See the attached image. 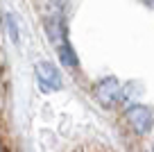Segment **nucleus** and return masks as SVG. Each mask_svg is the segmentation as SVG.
<instances>
[{
  "mask_svg": "<svg viewBox=\"0 0 154 152\" xmlns=\"http://www.w3.org/2000/svg\"><path fill=\"white\" fill-rule=\"evenodd\" d=\"M75 152H109V150H102V147H82V150H75Z\"/></svg>",
  "mask_w": 154,
  "mask_h": 152,
  "instance_id": "5",
  "label": "nucleus"
},
{
  "mask_svg": "<svg viewBox=\"0 0 154 152\" xmlns=\"http://www.w3.org/2000/svg\"><path fill=\"white\" fill-rule=\"evenodd\" d=\"M97 98H100L102 105L106 107H113L116 105V100L120 98V86H118V82L116 80H104L100 86H97Z\"/></svg>",
  "mask_w": 154,
  "mask_h": 152,
  "instance_id": "2",
  "label": "nucleus"
},
{
  "mask_svg": "<svg viewBox=\"0 0 154 152\" xmlns=\"http://www.w3.org/2000/svg\"><path fill=\"white\" fill-rule=\"evenodd\" d=\"M38 80H41V84L48 86V89H59V75L57 71H54L50 64H38Z\"/></svg>",
  "mask_w": 154,
  "mask_h": 152,
  "instance_id": "3",
  "label": "nucleus"
},
{
  "mask_svg": "<svg viewBox=\"0 0 154 152\" xmlns=\"http://www.w3.org/2000/svg\"><path fill=\"white\" fill-rule=\"evenodd\" d=\"M152 152H154V147H152Z\"/></svg>",
  "mask_w": 154,
  "mask_h": 152,
  "instance_id": "7",
  "label": "nucleus"
},
{
  "mask_svg": "<svg viewBox=\"0 0 154 152\" xmlns=\"http://www.w3.org/2000/svg\"><path fill=\"white\" fill-rule=\"evenodd\" d=\"M2 102H5V82H2V73H0V111H2ZM0 132H2V118H0Z\"/></svg>",
  "mask_w": 154,
  "mask_h": 152,
  "instance_id": "4",
  "label": "nucleus"
},
{
  "mask_svg": "<svg viewBox=\"0 0 154 152\" xmlns=\"http://www.w3.org/2000/svg\"><path fill=\"white\" fill-rule=\"evenodd\" d=\"M145 2H154V0H145Z\"/></svg>",
  "mask_w": 154,
  "mask_h": 152,
  "instance_id": "6",
  "label": "nucleus"
},
{
  "mask_svg": "<svg viewBox=\"0 0 154 152\" xmlns=\"http://www.w3.org/2000/svg\"><path fill=\"white\" fill-rule=\"evenodd\" d=\"M125 118H127V123L131 125V129L138 132V134H147L149 129H152V123H154L152 109L145 107V105H131L129 109L125 111Z\"/></svg>",
  "mask_w": 154,
  "mask_h": 152,
  "instance_id": "1",
  "label": "nucleus"
}]
</instances>
